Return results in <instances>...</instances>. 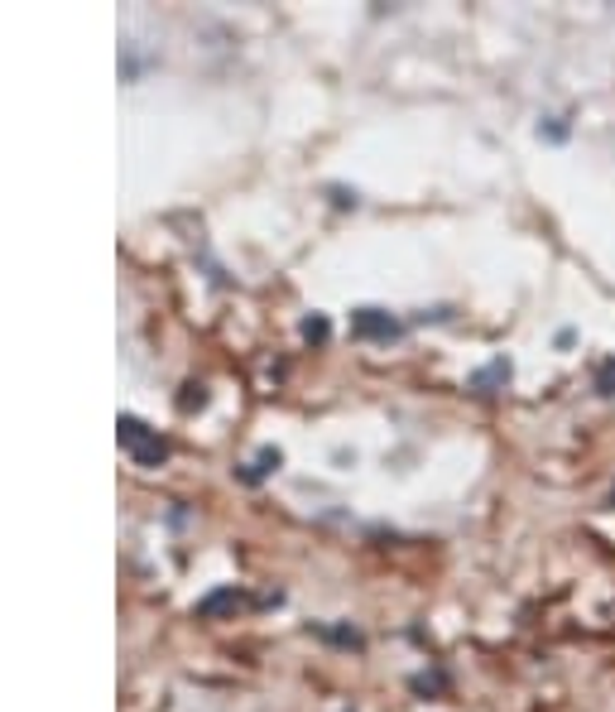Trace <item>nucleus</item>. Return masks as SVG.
Returning <instances> with one entry per match:
<instances>
[{
	"label": "nucleus",
	"mask_w": 615,
	"mask_h": 712,
	"mask_svg": "<svg viewBox=\"0 0 615 712\" xmlns=\"http://www.w3.org/2000/svg\"><path fill=\"white\" fill-rule=\"evenodd\" d=\"M351 328H356V337H389L395 332V318L380 313V309H361L351 318Z\"/></svg>",
	"instance_id": "1"
},
{
	"label": "nucleus",
	"mask_w": 615,
	"mask_h": 712,
	"mask_svg": "<svg viewBox=\"0 0 615 712\" xmlns=\"http://www.w3.org/2000/svg\"><path fill=\"white\" fill-rule=\"evenodd\" d=\"M505 381H509V361L500 356V361H490V366H486L471 385H476V390H490V385H505Z\"/></svg>",
	"instance_id": "2"
},
{
	"label": "nucleus",
	"mask_w": 615,
	"mask_h": 712,
	"mask_svg": "<svg viewBox=\"0 0 615 712\" xmlns=\"http://www.w3.org/2000/svg\"><path fill=\"white\" fill-rule=\"evenodd\" d=\"M539 135H543V140H568V121H562V116H553V121L539 126Z\"/></svg>",
	"instance_id": "3"
},
{
	"label": "nucleus",
	"mask_w": 615,
	"mask_h": 712,
	"mask_svg": "<svg viewBox=\"0 0 615 712\" xmlns=\"http://www.w3.org/2000/svg\"><path fill=\"white\" fill-rule=\"evenodd\" d=\"M303 337H313V342H322V337H328V318H308V323H303Z\"/></svg>",
	"instance_id": "4"
},
{
	"label": "nucleus",
	"mask_w": 615,
	"mask_h": 712,
	"mask_svg": "<svg viewBox=\"0 0 615 712\" xmlns=\"http://www.w3.org/2000/svg\"><path fill=\"white\" fill-rule=\"evenodd\" d=\"M596 390H601V395H615V361L601 366V381H596Z\"/></svg>",
	"instance_id": "5"
},
{
	"label": "nucleus",
	"mask_w": 615,
	"mask_h": 712,
	"mask_svg": "<svg viewBox=\"0 0 615 712\" xmlns=\"http://www.w3.org/2000/svg\"><path fill=\"white\" fill-rule=\"evenodd\" d=\"M610 511H615V491H610Z\"/></svg>",
	"instance_id": "6"
}]
</instances>
